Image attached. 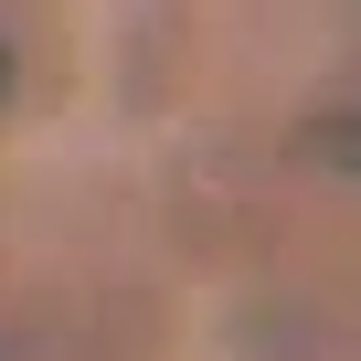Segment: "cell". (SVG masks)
Segmentation results:
<instances>
[{
  "instance_id": "cell-1",
  "label": "cell",
  "mask_w": 361,
  "mask_h": 361,
  "mask_svg": "<svg viewBox=\"0 0 361 361\" xmlns=\"http://www.w3.org/2000/svg\"><path fill=\"white\" fill-rule=\"evenodd\" d=\"M298 149H308L319 170H350V180H361V106H340V117H319V128H308Z\"/></svg>"
},
{
  "instance_id": "cell-2",
  "label": "cell",
  "mask_w": 361,
  "mask_h": 361,
  "mask_svg": "<svg viewBox=\"0 0 361 361\" xmlns=\"http://www.w3.org/2000/svg\"><path fill=\"white\" fill-rule=\"evenodd\" d=\"M0 85H11V43H0Z\"/></svg>"
}]
</instances>
